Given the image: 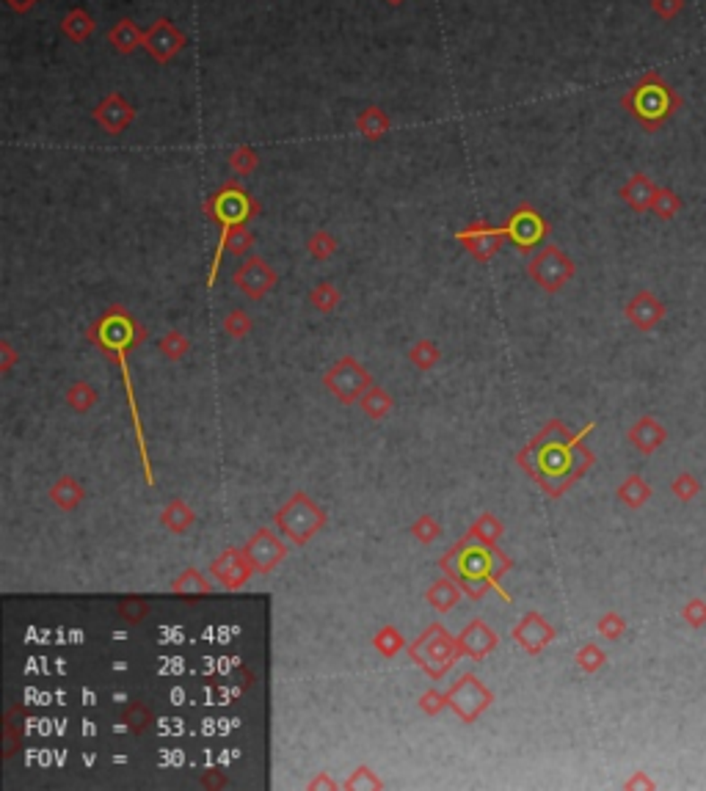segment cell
<instances>
[{"label": "cell", "mask_w": 706, "mask_h": 791, "mask_svg": "<svg viewBox=\"0 0 706 791\" xmlns=\"http://www.w3.org/2000/svg\"><path fill=\"white\" fill-rule=\"evenodd\" d=\"M461 595H464V590H461V585L453 579V577H439V579H433L431 585H428V590H425V601L428 604L439 613V615H444V613H450L458 601H461Z\"/></svg>", "instance_id": "25"}, {"label": "cell", "mask_w": 706, "mask_h": 791, "mask_svg": "<svg viewBox=\"0 0 706 791\" xmlns=\"http://www.w3.org/2000/svg\"><path fill=\"white\" fill-rule=\"evenodd\" d=\"M698 491H701L698 480H695L693 474H687V472H682V474H679V477L671 482V494H674V497H679L682 502H693Z\"/></svg>", "instance_id": "48"}, {"label": "cell", "mask_w": 706, "mask_h": 791, "mask_svg": "<svg viewBox=\"0 0 706 791\" xmlns=\"http://www.w3.org/2000/svg\"><path fill=\"white\" fill-rule=\"evenodd\" d=\"M679 210H682V199H679V194H674L671 187H657L651 213H654L657 218H662V221H671Z\"/></svg>", "instance_id": "41"}, {"label": "cell", "mask_w": 706, "mask_h": 791, "mask_svg": "<svg viewBox=\"0 0 706 791\" xmlns=\"http://www.w3.org/2000/svg\"><path fill=\"white\" fill-rule=\"evenodd\" d=\"M158 521H161V526L163 530H169L171 535H185L191 530V526L196 524V513H194V508L185 502V500H171L163 510H161V516H158Z\"/></svg>", "instance_id": "26"}, {"label": "cell", "mask_w": 706, "mask_h": 791, "mask_svg": "<svg viewBox=\"0 0 706 791\" xmlns=\"http://www.w3.org/2000/svg\"><path fill=\"white\" fill-rule=\"evenodd\" d=\"M456 240L477 259V262H489L505 243V230L502 226H492L486 221H472L464 226L461 232H456Z\"/></svg>", "instance_id": "14"}, {"label": "cell", "mask_w": 706, "mask_h": 791, "mask_svg": "<svg viewBox=\"0 0 706 791\" xmlns=\"http://www.w3.org/2000/svg\"><path fill=\"white\" fill-rule=\"evenodd\" d=\"M623 786H626V788H635V786H646V788H654V783H651V780H646V778H643V772H638V778H635V780H626Z\"/></svg>", "instance_id": "54"}, {"label": "cell", "mask_w": 706, "mask_h": 791, "mask_svg": "<svg viewBox=\"0 0 706 791\" xmlns=\"http://www.w3.org/2000/svg\"><path fill=\"white\" fill-rule=\"evenodd\" d=\"M417 706H420V711L425 714V717H436V714H441L444 708H448V692H441L436 687H428L417 698Z\"/></svg>", "instance_id": "46"}, {"label": "cell", "mask_w": 706, "mask_h": 791, "mask_svg": "<svg viewBox=\"0 0 706 791\" xmlns=\"http://www.w3.org/2000/svg\"><path fill=\"white\" fill-rule=\"evenodd\" d=\"M309 788H337V783L328 780V778H318V780L309 783Z\"/></svg>", "instance_id": "55"}, {"label": "cell", "mask_w": 706, "mask_h": 791, "mask_svg": "<svg viewBox=\"0 0 706 791\" xmlns=\"http://www.w3.org/2000/svg\"><path fill=\"white\" fill-rule=\"evenodd\" d=\"M505 230V238L522 251V254H530L533 246H538L546 235H549V223L546 218L533 207V204H519L508 221L502 223Z\"/></svg>", "instance_id": "11"}, {"label": "cell", "mask_w": 706, "mask_h": 791, "mask_svg": "<svg viewBox=\"0 0 706 791\" xmlns=\"http://www.w3.org/2000/svg\"><path fill=\"white\" fill-rule=\"evenodd\" d=\"M92 117H94V122H97L105 133L119 135V133H125V130L135 122V108H133L119 91H110V94H105V97L94 105Z\"/></svg>", "instance_id": "17"}, {"label": "cell", "mask_w": 706, "mask_h": 791, "mask_svg": "<svg viewBox=\"0 0 706 791\" xmlns=\"http://www.w3.org/2000/svg\"><path fill=\"white\" fill-rule=\"evenodd\" d=\"M257 169H259V155H257L254 146L240 143V146H235L232 152H230V171L235 177H251Z\"/></svg>", "instance_id": "38"}, {"label": "cell", "mask_w": 706, "mask_h": 791, "mask_svg": "<svg viewBox=\"0 0 706 791\" xmlns=\"http://www.w3.org/2000/svg\"><path fill=\"white\" fill-rule=\"evenodd\" d=\"M527 276L544 290V292H561L574 276H577V262L554 243H546L527 265Z\"/></svg>", "instance_id": "9"}, {"label": "cell", "mask_w": 706, "mask_h": 791, "mask_svg": "<svg viewBox=\"0 0 706 791\" xmlns=\"http://www.w3.org/2000/svg\"><path fill=\"white\" fill-rule=\"evenodd\" d=\"M682 618H684L690 626L701 629V626L706 623V601H703V598H690L687 604H684V610H682Z\"/></svg>", "instance_id": "50"}, {"label": "cell", "mask_w": 706, "mask_h": 791, "mask_svg": "<svg viewBox=\"0 0 706 791\" xmlns=\"http://www.w3.org/2000/svg\"><path fill=\"white\" fill-rule=\"evenodd\" d=\"M370 387H373V375H370L367 367H364L356 356H351V353L340 356L337 361H334V364L326 369V375H323V389H326L334 400H340L343 405H353V403H359L362 395H364Z\"/></svg>", "instance_id": "7"}, {"label": "cell", "mask_w": 706, "mask_h": 791, "mask_svg": "<svg viewBox=\"0 0 706 791\" xmlns=\"http://www.w3.org/2000/svg\"><path fill=\"white\" fill-rule=\"evenodd\" d=\"M4 4H6L12 12H17V14H28L36 4H39V0H4Z\"/></svg>", "instance_id": "53"}, {"label": "cell", "mask_w": 706, "mask_h": 791, "mask_svg": "<svg viewBox=\"0 0 706 791\" xmlns=\"http://www.w3.org/2000/svg\"><path fill=\"white\" fill-rule=\"evenodd\" d=\"M359 405H362V411H364V417H367V420L381 422V420H387L389 413L395 411V397H392L384 387L373 384V387H370V389L362 395Z\"/></svg>", "instance_id": "29"}, {"label": "cell", "mask_w": 706, "mask_h": 791, "mask_svg": "<svg viewBox=\"0 0 706 791\" xmlns=\"http://www.w3.org/2000/svg\"><path fill=\"white\" fill-rule=\"evenodd\" d=\"M373 648L384 656V659H395L400 651H405L408 648V643H405V637H403V631L397 629V626H381L376 634H373Z\"/></svg>", "instance_id": "34"}, {"label": "cell", "mask_w": 706, "mask_h": 791, "mask_svg": "<svg viewBox=\"0 0 706 791\" xmlns=\"http://www.w3.org/2000/svg\"><path fill=\"white\" fill-rule=\"evenodd\" d=\"M472 541L464 535L448 554L439 560V569L453 577L464 595H469L472 601H480L489 590L497 587L500 577L510 571V557H505L497 546H469Z\"/></svg>", "instance_id": "1"}, {"label": "cell", "mask_w": 706, "mask_h": 791, "mask_svg": "<svg viewBox=\"0 0 706 791\" xmlns=\"http://www.w3.org/2000/svg\"><path fill=\"white\" fill-rule=\"evenodd\" d=\"M48 500H50L58 510L72 513V510H78V508L86 502V488H83V482H81L78 477L61 474V477L48 488Z\"/></svg>", "instance_id": "22"}, {"label": "cell", "mask_w": 706, "mask_h": 791, "mask_svg": "<svg viewBox=\"0 0 706 791\" xmlns=\"http://www.w3.org/2000/svg\"><path fill=\"white\" fill-rule=\"evenodd\" d=\"M254 248V235L246 223H235V226H224L221 230V240H218V248L213 254V265H210V276H207V284L213 287L215 284V276H218V268H221V256L224 254H235V256H248V251Z\"/></svg>", "instance_id": "19"}, {"label": "cell", "mask_w": 706, "mask_h": 791, "mask_svg": "<svg viewBox=\"0 0 706 791\" xmlns=\"http://www.w3.org/2000/svg\"><path fill=\"white\" fill-rule=\"evenodd\" d=\"M444 692H448V708L466 726L477 723L480 714L494 706V692L475 673H464Z\"/></svg>", "instance_id": "8"}, {"label": "cell", "mask_w": 706, "mask_h": 791, "mask_svg": "<svg viewBox=\"0 0 706 791\" xmlns=\"http://www.w3.org/2000/svg\"><path fill=\"white\" fill-rule=\"evenodd\" d=\"M343 788H345V791H351V788H353V791H356V788H370V791H373V788H384V780H381L373 769H370L367 764H362V767H356V769L348 775V780L343 783Z\"/></svg>", "instance_id": "45"}, {"label": "cell", "mask_w": 706, "mask_h": 791, "mask_svg": "<svg viewBox=\"0 0 706 791\" xmlns=\"http://www.w3.org/2000/svg\"><path fill=\"white\" fill-rule=\"evenodd\" d=\"M108 42L117 53L122 56H133L138 48H144V30L133 22V20H119L114 28L108 30Z\"/></svg>", "instance_id": "28"}, {"label": "cell", "mask_w": 706, "mask_h": 791, "mask_svg": "<svg viewBox=\"0 0 706 791\" xmlns=\"http://www.w3.org/2000/svg\"><path fill=\"white\" fill-rule=\"evenodd\" d=\"M412 535H414V541H420L423 546H431V543L441 535V524L436 521V516H431V513H420V518L412 524Z\"/></svg>", "instance_id": "44"}, {"label": "cell", "mask_w": 706, "mask_h": 791, "mask_svg": "<svg viewBox=\"0 0 706 791\" xmlns=\"http://www.w3.org/2000/svg\"><path fill=\"white\" fill-rule=\"evenodd\" d=\"M405 654L431 678V682H441V678L448 675L456 667V662L461 659L458 637H453L448 631V626H441V623H431L414 643H408Z\"/></svg>", "instance_id": "3"}, {"label": "cell", "mask_w": 706, "mask_h": 791, "mask_svg": "<svg viewBox=\"0 0 706 791\" xmlns=\"http://www.w3.org/2000/svg\"><path fill=\"white\" fill-rule=\"evenodd\" d=\"M221 328H224V334L232 339H246L254 331V320L246 309H230L224 315V320H221Z\"/></svg>", "instance_id": "40"}, {"label": "cell", "mask_w": 706, "mask_h": 791, "mask_svg": "<svg viewBox=\"0 0 706 791\" xmlns=\"http://www.w3.org/2000/svg\"><path fill=\"white\" fill-rule=\"evenodd\" d=\"M557 637L554 626L546 623V618L541 613H527L516 621V626L510 629V639L530 656H538L546 646H552V639Z\"/></svg>", "instance_id": "16"}, {"label": "cell", "mask_w": 706, "mask_h": 791, "mask_svg": "<svg viewBox=\"0 0 706 791\" xmlns=\"http://www.w3.org/2000/svg\"><path fill=\"white\" fill-rule=\"evenodd\" d=\"M97 30V22H94V17L89 14V12H83V9H72L64 20H61V33L66 36L69 42H75V45H83V42H89V36Z\"/></svg>", "instance_id": "31"}, {"label": "cell", "mask_w": 706, "mask_h": 791, "mask_svg": "<svg viewBox=\"0 0 706 791\" xmlns=\"http://www.w3.org/2000/svg\"><path fill=\"white\" fill-rule=\"evenodd\" d=\"M387 4H389V6H403L405 0H387Z\"/></svg>", "instance_id": "56"}, {"label": "cell", "mask_w": 706, "mask_h": 791, "mask_svg": "<svg viewBox=\"0 0 706 791\" xmlns=\"http://www.w3.org/2000/svg\"><path fill=\"white\" fill-rule=\"evenodd\" d=\"M246 554L248 560L254 562V571L257 574H274L279 569V562L287 557V543L279 541V535L274 530H268V526H263V530H257L248 541H246Z\"/></svg>", "instance_id": "15"}, {"label": "cell", "mask_w": 706, "mask_h": 791, "mask_svg": "<svg viewBox=\"0 0 706 791\" xmlns=\"http://www.w3.org/2000/svg\"><path fill=\"white\" fill-rule=\"evenodd\" d=\"M122 723L130 728V731H135V734H144L146 728L153 726V714H150V708H146L144 703H127L125 706V711H122Z\"/></svg>", "instance_id": "43"}, {"label": "cell", "mask_w": 706, "mask_h": 791, "mask_svg": "<svg viewBox=\"0 0 706 791\" xmlns=\"http://www.w3.org/2000/svg\"><path fill=\"white\" fill-rule=\"evenodd\" d=\"M232 284L251 300H263L266 295H271L279 284V274L274 271V265L259 254H248L243 256L240 265L232 271Z\"/></svg>", "instance_id": "10"}, {"label": "cell", "mask_w": 706, "mask_h": 791, "mask_svg": "<svg viewBox=\"0 0 706 791\" xmlns=\"http://www.w3.org/2000/svg\"><path fill=\"white\" fill-rule=\"evenodd\" d=\"M276 530L295 546H307L320 530H326L328 513L307 494V491H295L276 513H274Z\"/></svg>", "instance_id": "5"}, {"label": "cell", "mask_w": 706, "mask_h": 791, "mask_svg": "<svg viewBox=\"0 0 706 791\" xmlns=\"http://www.w3.org/2000/svg\"><path fill=\"white\" fill-rule=\"evenodd\" d=\"M651 500V485L646 482V477L641 474H629L621 485H618V502H623L632 510H641L646 502Z\"/></svg>", "instance_id": "32"}, {"label": "cell", "mask_w": 706, "mask_h": 791, "mask_svg": "<svg viewBox=\"0 0 706 791\" xmlns=\"http://www.w3.org/2000/svg\"><path fill=\"white\" fill-rule=\"evenodd\" d=\"M158 351L169 359V361H182L185 356L191 353V339L185 336L182 331L171 328L158 339Z\"/></svg>", "instance_id": "37"}, {"label": "cell", "mask_w": 706, "mask_h": 791, "mask_svg": "<svg viewBox=\"0 0 706 791\" xmlns=\"http://www.w3.org/2000/svg\"><path fill=\"white\" fill-rule=\"evenodd\" d=\"M439 359H441V351L431 339H417V343L408 348V361L420 372H431L439 364Z\"/></svg>", "instance_id": "36"}, {"label": "cell", "mask_w": 706, "mask_h": 791, "mask_svg": "<svg viewBox=\"0 0 706 791\" xmlns=\"http://www.w3.org/2000/svg\"><path fill=\"white\" fill-rule=\"evenodd\" d=\"M185 45H188V36H185L169 17L155 20L144 30V53L161 66L171 64L185 50Z\"/></svg>", "instance_id": "12"}, {"label": "cell", "mask_w": 706, "mask_h": 791, "mask_svg": "<svg viewBox=\"0 0 706 791\" xmlns=\"http://www.w3.org/2000/svg\"><path fill=\"white\" fill-rule=\"evenodd\" d=\"M337 238H334L331 232H326V230H318V232H312L309 238H307V251H309V256L312 259H318V262H326V259H331L334 254H337Z\"/></svg>", "instance_id": "39"}, {"label": "cell", "mask_w": 706, "mask_h": 791, "mask_svg": "<svg viewBox=\"0 0 706 791\" xmlns=\"http://www.w3.org/2000/svg\"><path fill=\"white\" fill-rule=\"evenodd\" d=\"M100 403V392L89 381H75L66 389V405L75 413H89Z\"/></svg>", "instance_id": "35"}, {"label": "cell", "mask_w": 706, "mask_h": 791, "mask_svg": "<svg viewBox=\"0 0 706 791\" xmlns=\"http://www.w3.org/2000/svg\"><path fill=\"white\" fill-rule=\"evenodd\" d=\"M205 213L221 230L235 223H248L254 215H259V202L238 182V177L227 179L213 196L205 199Z\"/></svg>", "instance_id": "6"}, {"label": "cell", "mask_w": 706, "mask_h": 791, "mask_svg": "<svg viewBox=\"0 0 706 791\" xmlns=\"http://www.w3.org/2000/svg\"><path fill=\"white\" fill-rule=\"evenodd\" d=\"M626 439L635 444V449H641L643 456H651L654 449H659L665 444L667 433H665V428L654 417H641L635 425L629 428Z\"/></svg>", "instance_id": "24"}, {"label": "cell", "mask_w": 706, "mask_h": 791, "mask_svg": "<svg viewBox=\"0 0 706 791\" xmlns=\"http://www.w3.org/2000/svg\"><path fill=\"white\" fill-rule=\"evenodd\" d=\"M353 125H356V133H359L362 138H367V141H381V138H387L389 130H392L389 113H387L384 108H379V105H367L364 110H359V113H356V119H353Z\"/></svg>", "instance_id": "23"}, {"label": "cell", "mask_w": 706, "mask_h": 791, "mask_svg": "<svg viewBox=\"0 0 706 791\" xmlns=\"http://www.w3.org/2000/svg\"><path fill=\"white\" fill-rule=\"evenodd\" d=\"M20 361V356H17V351L12 348V343L9 339H0V372H12V367Z\"/></svg>", "instance_id": "52"}, {"label": "cell", "mask_w": 706, "mask_h": 791, "mask_svg": "<svg viewBox=\"0 0 706 791\" xmlns=\"http://www.w3.org/2000/svg\"><path fill=\"white\" fill-rule=\"evenodd\" d=\"M574 662H577V667L582 670V673H597V670H602L605 667V662H607V654L597 646V643H585L577 654H574Z\"/></svg>", "instance_id": "42"}, {"label": "cell", "mask_w": 706, "mask_h": 791, "mask_svg": "<svg viewBox=\"0 0 706 791\" xmlns=\"http://www.w3.org/2000/svg\"><path fill=\"white\" fill-rule=\"evenodd\" d=\"M254 574H257L254 562L248 560L246 549H238V546H227L210 562V577L224 590H240Z\"/></svg>", "instance_id": "13"}, {"label": "cell", "mask_w": 706, "mask_h": 791, "mask_svg": "<svg viewBox=\"0 0 706 791\" xmlns=\"http://www.w3.org/2000/svg\"><path fill=\"white\" fill-rule=\"evenodd\" d=\"M86 339L97 348H102L105 356H114V353H127L138 348L146 339V328L125 307L114 304L86 328Z\"/></svg>", "instance_id": "4"}, {"label": "cell", "mask_w": 706, "mask_h": 791, "mask_svg": "<svg viewBox=\"0 0 706 791\" xmlns=\"http://www.w3.org/2000/svg\"><path fill=\"white\" fill-rule=\"evenodd\" d=\"M119 615L125 621H130V623H141L144 615H146V604H144L141 598H125L122 604H119Z\"/></svg>", "instance_id": "51"}, {"label": "cell", "mask_w": 706, "mask_h": 791, "mask_svg": "<svg viewBox=\"0 0 706 791\" xmlns=\"http://www.w3.org/2000/svg\"><path fill=\"white\" fill-rule=\"evenodd\" d=\"M500 646V634L483 621V618H472L461 631H458V654L469 656L475 662L486 659L489 654H494Z\"/></svg>", "instance_id": "18"}, {"label": "cell", "mask_w": 706, "mask_h": 791, "mask_svg": "<svg viewBox=\"0 0 706 791\" xmlns=\"http://www.w3.org/2000/svg\"><path fill=\"white\" fill-rule=\"evenodd\" d=\"M502 535H505V524L492 510H483L466 530V538L472 543H483V546H497Z\"/></svg>", "instance_id": "27"}, {"label": "cell", "mask_w": 706, "mask_h": 791, "mask_svg": "<svg viewBox=\"0 0 706 791\" xmlns=\"http://www.w3.org/2000/svg\"><path fill=\"white\" fill-rule=\"evenodd\" d=\"M682 105L684 102L679 91L667 83L657 69L641 74V78L632 83V89L621 97V108L649 133L659 130Z\"/></svg>", "instance_id": "2"}, {"label": "cell", "mask_w": 706, "mask_h": 791, "mask_svg": "<svg viewBox=\"0 0 706 791\" xmlns=\"http://www.w3.org/2000/svg\"><path fill=\"white\" fill-rule=\"evenodd\" d=\"M623 315H626V320L635 326V328L651 331L665 317V304H662V300L651 290H641V292L632 295V300L626 304Z\"/></svg>", "instance_id": "20"}, {"label": "cell", "mask_w": 706, "mask_h": 791, "mask_svg": "<svg viewBox=\"0 0 706 791\" xmlns=\"http://www.w3.org/2000/svg\"><path fill=\"white\" fill-rule=\"evenodd\" d=\"M657 187H659V185H654L651 177H646V174H632V177L621 185L618 196L626 202L629 210H635V213H649L651 204H654Z\"/></svg>", "instance_id": "21"}, {"label": "cell", "mask_w": 706, "mask_h": 791, "mask_svg": "<svg viewBox=\"0 0 706 791\" xmlns=\"http://www.w3.org/2000/svg\"><path fill=\"white\" fill-rule=\"evenodd\" d=\"M684 6H687V0H651V12L665 22L679 17L684 12Z\"/></svg>", "instance_id": "49"}, {"label": "cell", "mask_w": 706, "mask_h": 791, "mask_svg": "<svg viewBox=\"0 0 706 791\" xmlns=\"http://www.w3.org/2000/svg\"><path fill=\"white\" fill-rule=\"evenodd\" d=\"M597 631L605 637V639H621L623 631H626V621L618 615V613H605L597 623Z\"/></svg>", "instance_id": "47"}, {"label": "cell", "mask_w": 706, "mask_h": 791, "mask_svg": "<svg viewBox=\"0 0 706 791\" xmlns=\"http://www.w3.org/2000/svg\"><path fill=\"white\" fill-rule=\"evenodd\" d=\"M309 304H312L320 315L337 312L340 304H343V290H340L337 284H331V282H318V284L309 290Z\"/></svg>", "instance_id": "33"}, {"label": "cell", "mask_w": 706, "mask_h": 791, "mask_svg": "<svg viewBox=\"0 0 706 791\" xmlns=\"http://www.w3.org/2000/svg\"><path fill=\"white\" fill-rule=\"evenodd\" d=\"M174 595H185V598H205L213 593V582L199 571V569H185L182 574H177V579L169 585Z\"/></svg>", "instance_id": "30"}]
</instances>
